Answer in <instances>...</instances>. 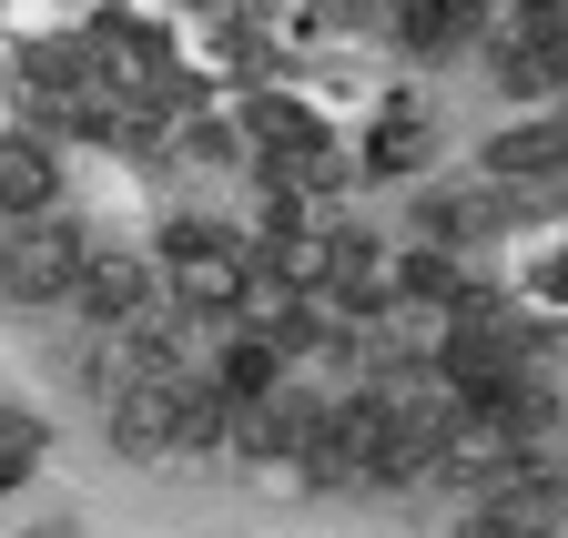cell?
Wrapping results in <instances>:
<instances>
[{
	"instance_id": "4",
	"label": "cell",
	"mask_w": 568,
	"mask_h": 538,
	"mask_svg": "<svg viewBox=\"0 0 568 538\" xmlns=\"http://www.w3.org/2000/svg\"><path fill=\"white\" fill-rule=\"evenodd\" d=\"M0 214H61V153L41 132H0Z\"/></svg>"
},
{
	"instance_id": "2",
	"label": "cell",
	"mask_w": 568,
	"mask_h": 538,
	"mask_svg": "<svg viewBox=\"0 0 568 538\" xmlns=\"http://www.w3.org/2000/svg\"><path fill=\"white\" fill-rule=\"evenodd\" d=\"M71 315L102 325V335L153 325V315H163V275H153V254H92V264H82V285H71Z\"/></svg>"
},
{
	"instance_id": "1",
	"label": "cell",
	"mask_w": 568,
	"mask_h": 538,
	"mask_svg": "<svg viewBox=\"0 0 568 538\" xmlns=\"http://www.w3.org/2000/svg\"><path fill=\"white\" fill-rule=\"evenodd\" d=\"M92 224L82 214H31L21 234H0V295L11 305H71V285H82L92 264Z\"/></svg>"
},
{
	"instance_id": "6",
	"label": "cell",
	"mask_w": 568,
	"mask_h": 538,
	"mask_svg": "<svg viewBox=\"0 0 568 538\" xmlns=\"http://www.w3.org/2000/svg\"><path fill=\"white\" fill-rule=\"evenodd\" d=\"M396 285H406V295H457V275H447V254H406L396 275H386V295H396Z\"/></svg>"
},
{
	"instance_id": "3",
	"label": "cell",
	"mask_w": 568,
	"mask_h": 538,
	"mask_svg": "<svg viewBox=\"0 0 568 538\" xmlns=\"http://www.w3.org/2000/svg\"><path fill=\"white\" fill-rule=\"evenodd\" d=\"M457 538H558V457H538L528 478L477 488V508L457 518Z\"/></svg>"
},
{
	"instance_id": "5",
	"label": "cell",
	"mask_w": 568,
	"mask_h": 538,
	"mask_svg": "<svg viewBox=\"0 0 568 538\" xmlns=\"http://www.w3.org/2000/svg\"><path fill=\"white\" fill-rule=\"evenodd\" d=\"M487 173H518V183H558V112L548 122H518V132H497V143H487Z\"/></svg>"
}]
</instances>
